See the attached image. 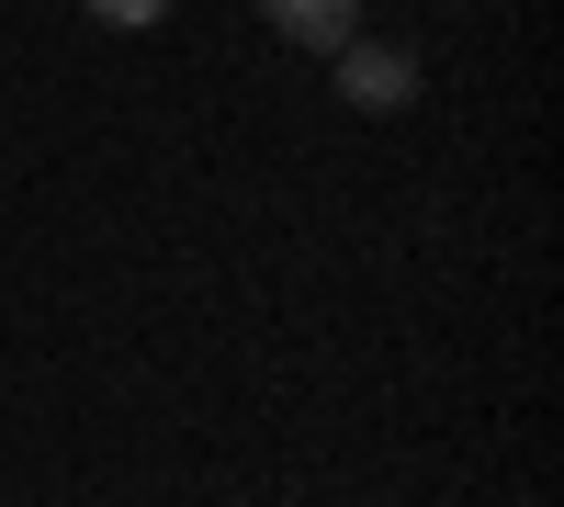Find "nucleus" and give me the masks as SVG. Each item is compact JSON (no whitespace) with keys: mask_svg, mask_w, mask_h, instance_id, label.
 <instances>
[{"mask_svg":"<svg viewBox=\"0 0 564 507\" xmlns=\"http://www.w3.org/2000/svg\"><path fill=\"white\" fill-rule=\"evenodd\" d=\"M327 68H339V102H350V113H406V102H417V57H406V45L350 34Z\"/></svg>","mask_w":564,"mask_h":507,"instance_id":"f257e3e1","label":"nucleus"},{"mask_svg":"<svg viewBox=\"0 0 564 507\" xmlns=\"http://www.w3.org/2000/svg\"><path fill=\"white\" fill-rule=\"evenodd\" d=\"M260 23L282 45H305V57H339V45L361 34V0H260Z\"/></svg>","mask_w":564,"mask_h":507,"instance_id":"f03ea898","label":"nucleus"},{"mask_svg":"<svg viewBox=\"0 0 564 507\" xmlns=\"http://www.w3.org/2000/svg\"><path fill=\"white\" fill-rule=\"evenodd\" d=\"M79 12H90V23H113V34H148V23L181 12V0H79Z\"/></svg>","mask_w":564,"mask_h":507,"instance_id":"7ed1b4c3","label":"nucleus"}]
</instances>
